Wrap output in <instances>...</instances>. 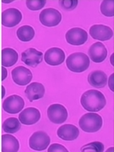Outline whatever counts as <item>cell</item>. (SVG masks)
<instances>
[{"label":"cell","mask_w":114,"mask_h":152,"mask_svg":"<svg viewBox=\"0 0 114 152\" xmlns=\"http://www.w3.org/2000/svg\"><path fill=\"white\" fill-rule=\"evenodd\" d=\"M80 103L84 108L88 112H99L106 106L107 101L104 95L96 90L87 91L82 95Z\"/></svg>","instance_id":"1"},{"label":"cell","mask_w":114,"mask_h":152,"mask_svg":"<svg viewBox=\"0 0 114 152\" xmlns=\"http://www.w3.org/2000/svg\"><path fill=\"white\" fill-rule=\"evenodd\" d=\"M66 65L72 72L82 73L90 67V58L83 53H75L68 57Z\"/></svg>","instance_id":"2"},{"label":"cell","mask_w":114,"mask_h":152,"mask_svg":"<svg viewBox=\"0 0 114 152\" xmlns=\"http://www.w3.org/2000/svg\"><path fill=\"white\" fill-rule=\"evenodd\" d=\"M103 121L100 115L95 113L84 114L79 121V125L82 130L86 133H95L102 127Z\"/></svg>","instance_id":"3"},{"label":"cell","mask_w":114,"mask_h":152,"mask_svg":"<svg viewBox=\"0 0 114 152\" xmlns=\"http://www.w3.org/2000/svg\"><path fill=\"white\" fill-rule=\"evenodd\" d=\"M40 22L48 27H53L59 25L62 20V15L60 12L53 8L45 9L39 15Z\"/></svg>","instance_id":"4"},{"label":"cell","mask_w":114,"mask_h":152,"mask_svg":"<svg viewBox=\"0 0 114 152\" xmlns=\"http://www.w3.org/2000/svg\"><path fill=\"white\" fill-rule=\"evenodd\" d=\"M68 111L61 104H52L48 108V117L49 120L55 124H64L68 118Z\"/></svg>","instance_id":"5"},{"label":"cell","mask_w":114,"mask_h":152,"mask_svg":"<svg viewBox=\"0 0 114 152\" xmlns=\"http://www.w3.org/2000/svg\"><path fill=\"white\" fill-rule=\"evenodd\" d=\"M50 144V137L44 131L35 132L31 136L29 140V145L31 149L37 151H45Z\"/></svg>","instance_id":"6"},{"label":"cell","mask_w":114,"mask_h":152,"mask_svg":"<svg viewBox=\"0 0 114 152\" xmlns=\"http://www.w3.org/2000/svg\"><path fill=\"white\" fill-rule=\"evenodd\" d=\"M65 38L67 42L74 46H81L88 40V34L81 28L75 27L66 32Z\"/></svg>","instance_id":"7"},{"label":"cell","mask_w":114,"mask_h":152,"mask_svg":"<svg viewBox=\"0 0 114 152\" xmlns=\"http://www.w3.org/2000/svg\"><path fill=\"white\" fill-rule=\"evenodd\" d=\"M25 106L24 100L18 95H12L7 97L3 102V109L8 113L15 114L20 113Z\"/></svg>","instance_id":"8"},{"label":"cell","mask_w":114,"mask_h":152,"mask_svg":"<svg viewBox=\"0 0 114 152\" xmlns=\"http://www.w3.org/2000/svg\"><path fill=\"white\" fill-rule=\"evenodd\" d=\"M22 20L20 11L15 8H10L2 13V25L6 27H14Z\"/></svg>","instance_id":"9"},{"label":"cell","mask_w":114,"mask_h":152,"mask_svg":"<svg viewBox=\"0 0 114 152\" xmlns=\"http://www.w3.org/2000/svg\"><path fill=\"white\" fill-rule=\"evenodd\" d=\"M12 80L18 86H26L32 80V74L27 68L19 66L15 68L12 72Z\"/></svg>","instance_id":"10"},{"label":"cell","mask_w":114,"mask_h":152,"mask_svg":"<svg viewBox=\"0 0 114 152\" xmlns=\"http://www.w3.org/2000/svg\"><path fill=\"white\" fill-rule=\"evenodd\" d=\"M90 36L101 42L108 41L113 36V31L111 28L104 25H94L90 28Z\"/></svg>","instance_id":"11"},{"label":"cell","mask_w":114,"mask_h":152,"mask_svg":"<svg viewBox=\"0 0 114 152\" xmlns=\"http://www.w3.org/2000/svg\"><path fill=\"white\" fill-rule=\"evenodd\" d=\"M43 53L35 48H29L21 53V61L30 67H37L42 62Z\"/></svg>","instance_id":"12"},{"label":"cell","mask_w":114,"mask_h":152,"mask_svg":"<svg viewBox=\"0 0 114 152\" xmlns=\"http://www.w3.org/2000/svg\"><path fill=\"white\" fill-rule=\"evenodd\" d=\"M44 59L46 63L52 66L60 65L65 59L64 52L58 48H52L48 49L44 55Z\"/></svg>","instance_id":"13"},{"label":"cell","mask_w":114,"mask_h":152,"mask_svg":"<svg viewBox=\"0 0 114 152\" xmlns=\"http://www.w3.org/2000/svg\"><path fill=\"white\" fill-rule=\"evenodd\" d=\"M41 118V113L36 107L24 109L19 115V120L22 124L32 125L37 124Z\"/></svg>","instance_id":"14"},{"label":"cell","mask_w":114,"mask_h":152,"mask_svg":"<svg viewBox=\"0 0 114 152\" xmlns=\"http://www.w3.org/2000/svg\"><path fill=\"white\" fill-rule=\"evenodd\" d=\"M88 54L90 58L92 60L94 63H102L107 58V50L103 43L102 42H96L91 46L89 48Z\"/></svg>","instance_id":"15"},{"label":"cell","mask_w":114,"mask_h":152,"mask_svg":"<svg viewBox=\"0 0 114 152\" xmlns=\"http://www.w3.org/2000/svg\"><path fill=\"white\" fill-rule=\"evenodd\" d=\"M57 134L60 139L64 140L72 141L79 137L80 131L75 125L64 124L58 128V129L57 131Z\"/></svg>","instance_id":"16"},{"label":"cell","mask_w":114,"mask_h":152,"mask_svg":"<svg viewBox=\"0 0 114 152\" xmlns=\"http://www.w3.org/2000/svg\"><path fill=\"white\" fill-rule=\"evenodd\" d=\"M26 96L28 98V100L32 102L34 101L39 100L43 97L45 94V88L43 85L38 82H34L27 86L26 89L25 90Z\"/></svg>","instance_id":"17"},{"label":"cell","mask_w":114,"mask_h":152,"mask_svg":"<svg viewBox=\"0 0 114 152\" xmlns=\"http://www.w3.org/2000/svg\"><path fill=\"white\" fill-rule=\"evenodd\" d=\"M88 82L95 88H103L107 83V76L102 70L92 71L88 75Z\"/></svg>","instance_id":"18"},{"label":"cell","mask_w":114,"mask_h":152,"mask_svg":"<svg viewBox=\"0 0 114 152\" xmlns=\"http://www.w3.org/2000/svg\"><path fill=\"white\" fill-rule=\"evenodd\" d=\"M20 149V144L15 137L10 134L2 136V151L17 152Z\"/></svg>","instance_id":"19"},{"label":"cell","mask_w":114,"mask_h":152,"mask_svg":"<svg viewBox=\"0 0 114 152\" xmlns=\"http://www.w3.org/2000/svg\"><path fill=\"white\" fill-rule=\"evenodd\" d=\"M18 53L15 50L6 48L2 50V64L4 67H11L18 61Z\"/></svg>","instance_id":"20"},{"label":"cell","mask_w":114,"mask_h":152,"mask_svg":"<svg viewBox=\"0 0 114 152\" xmlns=\"http://www.w3.org/2000/svg\"><path fill=\"white\" fill-rule=\"evenodd\" d=\"M17 37L19 40L24 42H27L31 41L35 37V31L30 26H20L16 31Z\"/></svg>","instance_id":"21"},{"label":"cell","mask_w":114,"mask_h":152,"mask_svg":"<svg viewBox=\"0 0 114 152\" xmlns=\"http://www.w3.org/2000/svg\"><path fill=\"white\" fill-rule=\"evenodd\" d=\"M3 130L9 134H15L20 129L21 123L16 118H10L3 123Z\"/></svg>","instance_id":"22"},{"label":"cell","mask_w":114,"mask_h":152,"mask_svg":"<svg viewBox=\"0 0 114 152\" xmlns=\"http://www.w3.org/2000/svg\"><path fill=\"white\" fill-rule=\"evenodd\" d=\"M101 12L107 17H113L114 15V1L104 0L101 4Z\"/></svg>","instance_id":"23"},{"label":"cell","mask_w":114,"mask_h":152,"mask_svg":"<svg viewBox=\"0 0 114 152\" xmlns=\"http://www.w3.org/2000/svg\"><path fill=\"white\" fill-rule=\"evenodd\" d=\"M81 151H95L102 152L104 151V145L102 143L98 141L91 142L88 145H86L81 148Z\"/></svg>","instance_id":"24"},{"label":"cell","mask_w":114,"mask_h":152,"mask_svg":"<svg viewBox=\"0 0 114 152\" xmlns=\"http://www.w3.org/2000/svg\"><path fill=\"white\" fill-rule=\"evenodd\" d=\"M47 1L46 0H26V4L30 10L37 11L42 9Z\"/></svg>","instance_id":"25"},{"label":"cell","mask_w":114,"mask_h":152,"mask_svg":"<svg viewBox=\"0 0 114 152\" xmlns=\"http://www.w3.org/2000/svg\"><path fill=\"white\" fill-rule=\"evenodd\" d=\"M59 5L64 10L71 11L75 10L78 5L77 0H60Z\"/></svg>","instance_id":"26"},{"label":"cell","mask_w":114,"mask_h":152,"mask_svg":"<svg viewBox=\"0 0 114 152\" xmlns=\"http://www.w3.org/2000/svg\"><path fill=\"white\" fill-rule=\"evenodd\" d=\"M48 152H68L69 151L65 147L59 144H53L48 149Z\"/></svg>","instance_id":"27"},{"label":"cell","mask_w":114,"mask_h":152,"mask_svg":"<svg viewBox=\"0 0 114 152\" xmlns=\"http://www.w3.org/2000/svg\"><path fill=\"white\" fill-rule=\"evenodd\" d=\"M113 76L114 75L113 74L112 75H111V77H110V84H109V86H110V88H111V90L113 91Z\"/></svg>","instance_id":"28"},{"label":"cell","mask_w":114,"mask_h":152,"mask_svg":"<svg viewBox=\"0 0 114 152\" xmlns=\"http://www.w3.org/2000/svg\"><path fill=\"white\" fill-rule=\"evenodd\" d=\"M4 3H11L12 1H3Z\"/></svg>","instance_id":"29"}]
</instances>
